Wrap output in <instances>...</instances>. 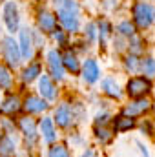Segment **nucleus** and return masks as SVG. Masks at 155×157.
Returning <instances> with one entry per match:
<instances>
[{
  "label": "nucleus",
  "instance_id": "27",
  "mask_svg": "<svg viewBox=\"0 0 155 157\" xmlns=\"http://www.w3.org/2000/svg\"><path fill=\"white\" fill-rule=\"evenodd\" d=\"M47 157H70V154H68V150H66L64 146L55 144V146H51V150H49Z\"/></svg>",
  "mask_w": 155,
  "mask_h": 157
},
{
  "label": "nucleus",
  "instance_id": "19",
  "mask_svg": "<svg viewBox=\"0 0 155 157\" xmlns=\"http://www.w3.org/2000/svg\"><path fill=\"white\" fill-rule=\"evenodd\" d=\"M55 119H57V124L59 126H68V122H70V108H68V104H62L57 110Z\"/></svg>",
  "mask_w": 155,
  "mask_h": 157
},
{
  "label": "nucleus",
  "instance_id": "32",
  "mask_svg": "<svg viewBox=\"0 0 155 157\" xmlns=\"http://www.w3.org/2000/svg\"><path fill=\"white\" fill-rule=\"evenodd\" d=\"M86 35L89 40H95V24H88L86 26Z\"/></svg>",
  "mask_w": 155,
  "mask_h": 157
},
{
  "label": "nucleus",
  "instance_id": "18",
  "mask_svg": "<svg viewBox=\"0 0 155 157\" xmlns=\"http://www.w3.org/2000/svg\"><path fill=\"white\" fill-rule=\"evenodd\" d=\"M102 90L110 95V97H115L119 99L120 97V90H119V84H117L113 78H106L104 82H102Z\"/></svg>",
  "mask_w": 155,
  "mask_h": 157
},
{
  "label": "nucleus",
  "instance_id": "8",
  "mask_svg": "<svg viewBox=\"0 0 155 157\" xmlns=\"http://www.w3.org/2000/svg\"><path fill=\"white\" fill-rule=\"evenodd\" d=\"M148 110H150V101H148V99H137V101L131 102L124 112H126L128 117H135V115H141V113H144V112H148Z\"/></svg>",
  "mask_w": 155,
  "mask_h": 157
},
{
  "label": "nucleus",
  "instance_id": "4",
  "mask_svg": "<svg viewBox=\"0 0 155 157\" xmlns=\"http://www.w3.org/2000/svg\"><path fill=\"white\" fill-rule=\"evenodd\" d=\"M47 64H49V71H51V77L57 78V80H62L64 77V66H62V57L57 49H51L47 53Z\"/></svg>",
  "mask_w": 155,
  "mask_h": 157
},
{
  "label": "nucleus",
  "instance_id": "20",
  "mask_svg": "<svg viewBox=\"0 0 155 157\" xmlns=\"http://www.w3.org/2000/svg\"><path fill=\"white\" fill-rule=\"evenodd\" d=\"M39 75H40V64L39 62H35V64H31V66H28V68L24 70L22 78H24L26 82H31V80H35Z\"/></svg>",
  "mask_w": 155,
  "mask_h": 157
},
{
  "label": "nucleus",
  "instance_id": "22",
  "mask_svg": "<svg viewBox=\"0 0 155 157\" xmlns=\"http://www.w3.org/2000/svg\"><path fill=\"white\" fill-rule=\"evenodd\" d=\"M141 68L146 77H155V59H144L141 62Z\"/></svg>",
  "mask_w": 155,
  "mask_h": 157
},
{
  "label": "nucleus",
  "instance_id": "15",
  "mask_svg": "<svg viewBox=\"0 0 155 157\" xmlns=\"http://www.w3.org/2000/svg\"><path fill=\"white\" fill-rule=\"evenodd\" d=\"M60 57H62V66H64L66 70H70L71 73H78L80 66H78V60H77V57H75V53L66 51V53L60 55Z\"/></svg>",
  "mask_w": 155,
  "mask_h": 157
},
{
  "label": "nucleus",
  "instance_id": "2",
  "mask_svg": "<svg viewBox=\"0 0 155 157\" xmlns=\"http://www.w3.org/2000/svg\"><path fill=\"white\" fill-rule=\"evenodd\" d=\"M2 51H4V59L7 60V64L11 68H17L20 64V57H22L20 55V48L11 37L2 40Z\"/></svg>",
  "mask_w": 155,
  "mask_h": 157
},
{
  "label": "nucleus",
  "instance_id": "10",
  "mask_svg": "<svg viewBox=\"0 0 155 157\" xmlns=\"http://www.w3.org/2000/svg\"><path fill=\"white\" fill-rule=\"evenodd\" d=\"M82 77L86 82H97V78H99V66H97V62L95 60H86L84 62V66H82Z\"/></svg>",
  "mask_w": 155,
  "mask_h": 157
},
{
  "label": "nucleus",
  "instance_id": "11",
  "mask_svg": "<svg viewBox=\"0 0 155 157\" xmlns=\"http://www.w3.org/2000/svg\"><path fill=\"white\" fill-rule=\"evenodd\" d=\"M39 88H40V93H42L47 101H53V99L57 97V90H55V86H53L51 78L47 77V75H42V77H40Z\"/></svg>",
  "mask_w": 155,
  "mask_h": 157
},
{
  "label": "nucleus",
  "instance_id": "23",
  "mask_svg": "<svg viewBox=\"0 0 155 157\" xmlns=\"http://www.w3.org/2000/svg\"><path fill=\"white\" fill-rule=\"evenodd\" d=\"M119 33L120 35H124V37H133L135 35V26L131 24V22H120L119 24Z\"/></svg>",
  "mask_w": 155,
  "mask_h": 157
},
{
  "label": "nucleus",
  "instance_id": "5",
  "mask_svg": "<svg viewBox=\"0 0 155 157\" xmlns=\"http://www.w3.org/2000/svg\"><path fill=\"white\" fill-rule=\"evenodd\" d=\"M4 22L7 26L9 31H17L18 29V9L15 2H7L4 7Z\"/></svg>",
  "mask_w": 155,
  "mask_h": 157
},
{
  "label": "nucleus",
  "instance_id": "29",
  "mask_svg": "<svg viewBox=\"0 0 155 157\" xmlns=\"http://www.w3.org/2000/svg\"><path fill=\"white\" fill-rule=\"evenodd\" d=\"M130 49H131V53L133 55H137V53H141V39H137V37H131V42H130Z\"/></svg>",
  "mask_w": 155,
  "mask_h": 157
},
{
  "label": "nucleus",
  "instance_id": "26",
  "mask_svg": "<svg viewBox=\"0 0 155 157\" xmlns=\"http://www.w3.org/2000/svg\"><path fill=\"white\" fill-rule=\"evenodd\" d=\"M126 68L130 70V71H139V68H141V62H139V59L135 57V55H128L126 57Z\"/></svg>",
  "mask_w": 155,
  "mask_h": 157
},
{
  "label": "nucleus",
  "instance_id": "21",
  "mask_svg": "<svg viewBox=\"0 0 155 157\" xmlns=\"http://www.w3.org/2000/svg\"><path fill=\"white\" fill-rule=\"evenodd\" d=\"M11 73H9V70L6 68V66H2L0 64V88H4V90H9L11 88Z\"/></svg>",
  "mask_w": 155,
  "mask_h": 157
},
{
  "label": "nucleus",
  "instance_id": "14",
  "mask_svg": "<svg viewBox=\"0 0 155 157\" xmlns=\"http://www.w3.org/2000/svg\"><path fill=\"white\" fill-rule=\"evenodd\" d=\"M40 130H42V133H44V139H46L47 143H53V141L57 139V133H55L53 121H51L49 117L42 119V122H40Z\"/></svg>",
  "mask_w": 155,
  "mask_h": 157
},
{
  "label": "nucleus",
  "instance_id": "24",
  "mask_svg": "<svg viewBox=\"0 0 155 157\" xmlns=\"http://www.w3.org/2000/svg\"><path fill=\"white\" fill-rule=\"evenodd\" d=\"M13 141L9 139V137H2L0 139V154L2 155H9V154H13Z\"/></svg>",
  "mask_w": 155,
  "mask_h": 157
},
{
  "label": "nucleus",
  "instance_id": "31",
  "mask_svg": "<svg viewBox=\"0 0 155 157\" xmlns=\"http://www.w3.org/2000/svg\"><path fill=\"white\" fill-rule=\"evenodd\" d=\"M51 35H53V39L59 40L60 44H66V35H64V31H62V29H57V28H55V29L51 31Z\"/></svg>",
  "mask_w": 155,
  "mask_h": 157
},
{
  "label": "nucleus",
  "instance_id": "16",
  "mask_svg": "<svg viewBox=\"0 0 155 157\" xmlns=\"http://www.w3.org/2000/svg\"><path fill=\"white\" fill-rule=\"evenodd\" d=\"M20 128L26 133V137H29V139H35L37 137V124H35L33 119H29V117L20 119Z\"/></svg>",
  "mask_w": 155,
  "mask_h": 157
},
{
  "label": "nucleus",
  "instance_id": "25",
  "mask_svg": "<svg viewBox=\"0 0 155 157\" xmlns=\"http://www.w3.org/2000/svg\"><path fill=\"white\" fill-rule=\"evenodd\" d=\"M59 9H64V11H71V13H77L78 6L75 0H59Z\"/></svg>",
  "mask_w": 155,
  "mask_h": 157
},
{
  "label": "nucleus",
  "instance_id": "30",
  "mask_svg": "<svg viewBox=\"0 0 155 157\" xmlns=\"http://www.w3.org/2000/svg\"><path fill=\"white\" fill-rule=\"evenodd\" d=\"M97 137H99V139H100L102 143H108V141L112 139V133H110V132H108L106 128H100V130L97 128Z\"/></svg>",
  "mask_w": 155,
  "mask_h": 157
},
{
  "label": "nucleus",
  "instance_id": "28",
  "mask_svg": "<svg viewBox=\"0 0 155 157\" xmlns=\"http://www.w3.org/2000/svg\"><path fill=\"white\" fill-rule=\"evenodd\" d=\"M99 29H100V42H104V40L110 37V31H112V26L106 22V20H102L100 24H99Z\"/></svg>",
  "mask_w": 155,
  "mask_h": 157
},
{
  "label": "nucleus",
  "instance_id": "33",
  "mask_svg": "<svg viewBox=\"0 0 155 157\" xmlns=\"http://www.w3.org/2000/svg\"><path fill=\"white\" fill-rule=\"evenodd\" d=\"M82 157H95V154H93L91 150H88V152H86V154H84Z\"/></svg>",
  "mask_w": 155,
  "mask_h": 157
},
{
  "label": "nucleus",
  "instance_id": "12",
  "mask_svg": "<svg viewBox=\"0 0 155 157\" xmlns=\"http://www.w3.org/2000/svg\"><path fill=\"white\" fill-rule=\"evenodd\" d=\"M24 108L28 110V112H31V113H40V112H44L46 108H47V104L39 99V97H35V95H29L26 101H24Z\"/></svg>",
  "mask_w": 155,
  "mask_h": 157
},
{
  "label": "nucleus",
  "instance_id": "3",
  "mask_svg": "<svg viewBox=\"0 0 155 157\" xmlns=\"http://www.w3.org/2000/svg\"><path fill=\"white\" fill-rule=\"evenodd\" d=\"M128 95H131V97H135V99H139V97H142V95H146L148 91H150V82H148V78L144 77H133L130 78V82H128Z\"/></svg>",
  "mask_w": 155,
  "mask_h": 157
},
{
  "label": "nucleus",
  "instance_id": "9",
  "mask_svg": "<svg viewBox=\"0 0 155 157\" xmlns=\"http://www.w3.org/2000/svg\"><path fill=\"white\" fill-rule=\"evenodd\" d=\"M39 26H40V29L51 33V31L55 29V26H57V17H55L53 13L42 9V11L39 13Z\"/></svg>",
  "mask_w": 155,
  "mask_h": 157
},
{
  "label": "nucleus",
  "instance_id": "1",
  "mask_svg": "<svg viewBox=\"0 0 155 157\" xmlns=\"http://www.w3.org/2000/svg\"><path fill=\"white\" fill-rule=\"evenodd\" d=\"M131 13H133V20H135V24H137L139 28H142V29L148 28V26L155 20V9L150 6V4L142 2V0H137V2L133 4Z\"/></svg>",
  "mask_w": 155,
  "mask_h": 157
},
{
  "label": "nucleus",
  "instance_id": "13",
  "mask_svg": "<svg viewBox=\"0 0 155 157\" xmlns=\"http://www.w3.org/2000/svg\"><path fill=\"white\" fill-rule=\"evenodd\" d=\"M2 113H6V115H13V113H17L18 110H20V99L18 97H15V95H9L4 102H2Z\"/></svg>",
  "mask_w": 155,
  "mask_h": 157
},
{
  "label": "nucleus",
  "instance_id": "7",
  "mask_svg": "<svg viewBox=\"0 0 155 157\" xmlns=\"http://www.w3.org/2000/svg\"><path fill=\"white\" fill-rule=\"evenodd\" d=\"M20 55L26 57V59H31L33 57V40H31V31L28 28H24L20 31Z\"/></svg>",
  "mask_w": 155,
  "mask_h": 157
},
{
  "label": "nucleus",
  "instance_id": "6",
  "mask_svg": "<svg viewBox=\"0 0 155 157\" xmlns=\"http://www.w3.org/2000/svg\"><path fill=\"white\" fill-rule=\"evenodd\" d=\"M57 15H59V20H60V24L64 26V29H66V31H70V33H75V31H78L77 13L59 9V11H57Z\"/></svg>",
  "mask_w": 155,
  "mask_h": 157
},
{
  "label": "nucleus",
  "instance_id": "17",
  "mask_svg": "<svg viewBox=\"0 0 155 157\" xmlns=\"http://www.w3.org/2000/svg\"><path fill=\"white\" fill-rule=\"evenodd\" d=\"M133 126H135L133 119L128 117V115H120V117H117L115 122H113L115 132H126V130H130V128H133Z\"/></svg>",
  "mask_w": 155,
  "mask_h": 157
}]
</instances>
